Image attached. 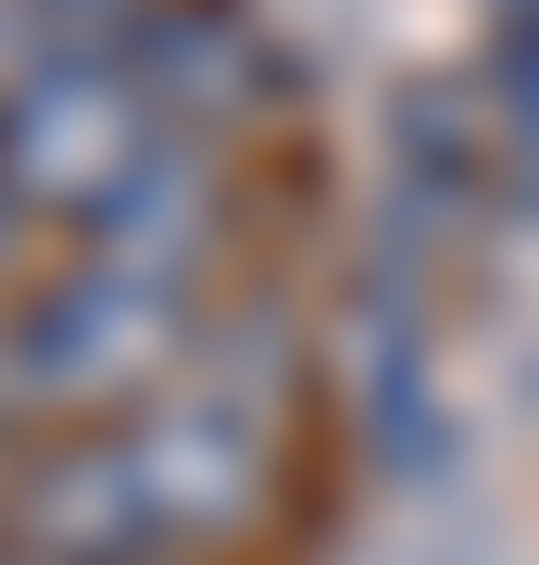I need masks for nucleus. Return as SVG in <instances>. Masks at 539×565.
Wrapping results in <instances>:
<instances>
[{"instance_id": "20e7f679", "label": "nucleus", "mask_w": 539, "mask_h": 565, "mask_svg": "<svg viewBox=\"0 0 539 565\" xmlns=\"http://www.w3.org/2000/svg\"><path fill=\"white\" fill-rule=\"evenodd\" d=\"M0 527H13L25 553L51 565H151L163 553V515L139 490V452L126 440H63L13 478V503H0Z\"/></svg>"}, {"instance_id": "39448f33", "label": "nucleus", "mask_w": 539, "mask_h": 565, "mask_svg": "<svg viewBox=\"0 0 539 565\" xmlns=\"http://www.w3.org/2000/svg\"><path fill=\"white\" fill-rule=\"evenodd\" d=\"M114 63H126V88H139V114L176 126V139H214V126H239L263 102V39L226 0H151L139 39Z\"/></svg>"}, {"instance_id": "423d86ee", "label": "nucleus", "mask_w": 539, "mask_h": 565, "mask_svg": "<svg viewBox=\"0 0 539 565\" xmlns=\"http://www.w3.org/2000/svg\"><path fill=\"white\" fill-rule=\"evenodd\" d=\"M201 226H214V139H176V126H151L139 151H126V177L100 189V202L76 214L88 264H126V277H188Z\"/></svg>"}, {"instance_id": "1a4fd4ad", "label": "nucleus", "mask_w": 539, "mask_h": 565, "mask_svg": "<svg viewBox=\"0 0 539 565\" xmlns=\"http://www.w3.org/2000/svg\"><path fill=\"white\" fill-rule=\"evenodd\" d=\"M13 252H25V202L0 189V277H13Z\"/></svg>"}, {"instance_id": "f257e3e1", "label": "nucleus", "mask_w": 539, "mask_h": 565, "mask_svg": "<svg viewBox=\"0 0 539 565\" xmlns=\"http://www.w3.org/2000/svg\"><path fill=\"white\" fill-rule=\"evenodd\" d=\"M139 139H151V114L126 88V63H25L0 88V189L25 214H88Z\"/></svg>"}, {"instance_id": "f03ea898", "label": "nucleus", "mask_w": 539, "mask_h": 565, "mask_svg": "<svg viewBox=\"0 0 539 565\" xmlns=\"http://www.w3.org/2000/svg\"><path fill=\"white\" fill-rule=\"evenodd\" d=\"M176 289L163 277H126V264H63L39 302L13 315V377L25 403H114V390H139L163 340H176Z\"/></svg>"}, {"instance_id": "7ed1b4c3", "label": "nucleus", "mask_w": 539, "mask_h": 565, "mask_svg": "<svg viewBox=\"0 0 539 565\" xmlns=\"http://www.w3.org/2000/svg\"><path fill=\"white\" fill-rule=\"evenodd\" d=\"M263 440L277 427L239 415L226 390H163V403L126 427V452H139V490H151V515H163V541H226L251 503H263Z\"/></svg>"}, {"instance_id": "0eeeda50", "label": "nucleus", "mask_w": 539, "mask_h": 565, "mask_svg": "<svg viewBox=\"0 0 539 565\" xmlns=\"http://www.w3.org/2000/svg\"><path fill=\"white\" fill-rule=\"evenodd\" d=\"M13 13H25V63H114L151 0H13Z\"/></svg>"}, {"instance_id": "6e6552de", "label": "nucleus", "mask_w": 539, "mask_h": 565, "mask_svg": "<svg viewBox=\"0 0 539 565\" xmlns=\"http://www.w3.org/2000/svg\"><path fill=\"white\" fill-rule=\"evenodd\" d=\"M13 403H25V377H13V340H0V503H13Z\"/></svg>"}, {"instance_id": "9d476101", "label": "nucleus", "mask_w": 539, "mask_h": 565, "mask_svg": "<svg viewBox=\"0 0 539 565\" xmlns=\"http://www.w3.org/2000/svg\"><path fill=\"white\" fill-rule=\"evenodd\" d=\"M0 565H51V553H25V541H0Z\"/></svg>"}]
</instances>
